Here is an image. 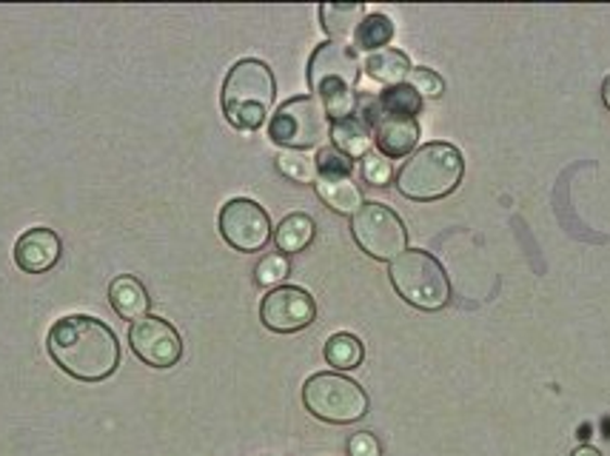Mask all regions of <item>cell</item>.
Segmentation results:
<instances>
[{
	"label": "cell",
	"instance_id": "6da1fadb",
	"mask_svg": "<svg viewBox=\"0 0 610 456\" xmlns=\"http://www.w3.org/2000/svg\"><path fill=\"white\" fill-rule=\"evenodd\" d=\"M47 349L54 365L80 382H103L120 365L115 331L89 314H69L49 328Z\"/></svg>",
	"mask_w": 610,
	"mask_h": 456
},
{
	"label": "cell",
	"instance_id": "7a4b0ae2",
	"mask_svg": "<svg viewBox=\"0 0 610 456\" xmlns=\"http://www.w3.org/2000/svg\"><path fill=\"white\" fill-rule=\"evenodd\" d=\"M359 112L366 114L371 135H374L377 152L389 160L411 157L420 143L422 98L408 86H391L377 98H359Z\"/></svg>",
	"mask_w": 610,
	"mask_h": 456
},
{
	"label": "cell",
	"instance_id": "3957f363",
	"mask_svg": "<svg viewBox=\"0 0 610 456\" xmlns=\"http://www.w3.org/2000/svg\"><path fill=\"white\" fill-rule=\"evenodd\" d=\"M359 75H363V61L352 46L326 40L314 49L312 61H308V86H312L314 98L322 100L331 123L357 112Z\"/></svg>",
	"mask_w": 610,
	"mask_h": 456
},
{
	"label": "cell",
	"instance_id": "277c9868",
	"mask_svg": "<svg viewBox=\"0 0 610 456\" xmlns=\"http://www.w3.org/2000/svg\"><path fill=\"white\" fill-rule=\"evenodd\" d=\"M466 175V160L457 145L425 143L397 172V189L417 203H434L457 191Z\"/></svg>",
	"mask_w": 610,
	"mask_h": 456
},
{
	"label": "cell",
	"instance_id": "5b68a950",
	"mask_svg": "<svg viewBox=\"0 0 610 456\" xmlns=\"http://www.w3.org/2000/svg\"><path fill=\"white\" fill-rule=\"evenodd\" d=\"M275 72L268 63L245 58L234 63L226 75L223 84V114L234 129L254 131L263 123L271 121V109H275Z\"/></svg>",
	"mask_w": 610,
	"mask_h": 456
},
{
	"label": "cell",
	"instance_id": "8992f818",
	"mask_svg": "<svg viewBox=\"0 0 610 456\" xmlns=\"http://www.w3.org/2000/svg\"><path fill=\"white\" fill-rule=\"evenodd\" d=\"M391 286L405 303L420 312H443L450 303V280L443 263L422 249L403 251L389 268Z\"/></svg>",
	"mask_w": 610,
	"mask_h": 456
},
{
	"label": "cell",
	"instance_id": "52a82bcc",
	"mask_svg": "<svg viewBox=\"0 0 610 456\" xmlns=\"http://www.w3.org/2000/svg\"><path fill=\"white\" fill-rule=\"evenodd\" d=\"M303 405L308 414L331 426H352L368 414L366 388L334 371H320L303 385Z\"/></svg>",
	"mask_w": 610,
	"mask_h": 456
},
{
	"label": "cell",
	"instance_id": "ba28073f",
	"mask_svg": "<svg viewBox=\"0 0 610 456\" xmlns=\"http://www.w3.org/2000/svg\"><path fill=\"white\" fill-rule=\"evenodd\" d=\"M268 137L271 143L291 152H305L331 137V117L322 106L320 98L314 94H300V98L285 100L268 121Z\"/></svg>",
	"mask_w": 610,
	"mask_h": 456
},
{
	"label": "cell",
	"instance_id": "9c48e42d",
	"mask_svg": "<svg viewBox=\"0 0 610 456\" xmlns=\"http://www.w3.org/2000/svg\"><path fill=\"white\" fill-rule=\"evenodd\" d=\"M352 235L359 249L380 263H394L403 251H408L403 217L385 203H363L352 217Z\"/></svg>",
	"mask_w": 610,
	"mask_h": 456
},
{
	"label": "cell",
	"instance_id": "30bf717a",
	"mask_svg": "<svg viewBox=\"0 0 610 456\" xmlns=\"http://www.w3.org/2000/svg\"><path fill=\"white\" fill-rule=\"evenodd\" d=\"M217 226H220L223 240L234 251H243V254L263 251L268 245V240H271V235H275L266 208L245 198L229 200V203L223 205Z\"/></svg>",
	"mask_w": 610,
	"mask_h": 456
},
{
	"label": "cell",
	"instance_id": "8fae6325",
	"mask_svg": "<svg viewBox=\"0 0 610 456\" xmlns=\"http://www.w3.org/2000/svg\"><path fill=\"white\" fill-rule=\"evenodd\" d=\"M129 345L140 363L152 368H171L183 357V340L168 319L145 314L129 326Z\"/></svg>",
	"mask_w": 610,
	"mask_h": 456
},
{
	"label": "cell",
	"instance_id": "7c38bea8",
	"mask_svg": "<svg viewBox=\"0 0 610 456\" xmlns=\"http://www.w3.org/2000/svg\"><path fill=\"white\" fill-rule=\"evenodd\" d=\"M259 319L275 334H297L317 319L314 296L297 286H280L271 289L259 303Z\"/></svg>",
	"mask_w": 610,
	"mask_h": 456
},
{
	"label": "cell",
	"instance_id": "4fadbf2b",
	"mask_svg": "<svg viewBox=\"0 0 610 456\" xmlns=\"http://www.w3.org/2000/svg\"><path fill=\"white\" fill-rule=\"evenodd\" d=\"M63 254L61 237L52 228H29L15 243V263L26 274H43L58 266Z\"/></svg>",
	"mask_w": 610,
	"mask_h": 456
},
{
	"label": "cell",
	"instance_id": "5bb4252c",
	"mask_svg": "<svg viewBox=\"0 0 610 456\" xmlns=\"http://www.w3.org/2000/svg\"><path fill=\"white\" fill-rule=\"evenodd\" d=\"M331 145L348 160H363L368 152H374V135H371L366 114L357 109L343 121L331 123Z\"/></svg>",
	"mask_w": 610,
	"mask_h": 456
},
{
	"label": "cell",
	"instance_id": "9a60e30c",
	"mask_svg": "<svg viewBox=\"0 0 610 456\" xmlns=\"http://www.w3.org/2000/svg\"><path fill=\"white\" fill-rule=\"evenodd\" d=\"M366 7L363 3H322L320 7V23L326 35L334 43L352 46L357 43V31L366 21Z\"/></svg>",
	"mask_w": 610,
	"mask_h": 456
},
{
	"label": "cell",
	"instance_id": "2e32d148",
	"mask_svg": "<svg viewBox=\"0 0 610 456\" xmlns=\"http://www.w3.org/2000/svg\"><path fill=\"white\" fill-rule=\"evenodd\" d=\"M314 189H317L320 200L329 205L331 212L343 214V217H354L366 203L352 175H317Z\"/></svg>",
	"mask_w": 610,
	"mask_h": 456
},
{
	"label": "cell",
	"instance_id": "e0dca14e",
	"mask_svg": "<svg viewBox=\"0 0 610 456\" xmlns=\"http://www.w3.org/2000/svg\"><path fill=\"white\" fill-rule=\"evenodd\" d=\"M109 303H112V308H115L123 319L135 322V319L149 314L152 300H149V291H145V286L138 277L120 274V277H115L112 286H109Z\"/></svg>",
	"mask_w": 610,
	"mask_h": 456
},
{
	"label": "cell",
	"instance_id": "ac0fdd59",
	"mask_svg": "<svg viewBox=\"0 0 610 456\" xmlns=\"http://www.w3.org/2000/svg\"><path fill=\"white\" fill-rule=\"evenodd\" d=\"M363 68H366V75L377 84H382L385 89L391 86H403L411 75V61H408V54L399 52V49H380V52H368L363 58Z\"/></svg>",
	"mask_w": 610,
	"mask_h": 456
},
{
	"label": "cell",
	"instance_id": "d6986e66",
	"mask_svg": "<svg viewBox=\"0 0 610 456\" xmlns=\"http://www.w3.org/2000/svg\"><path fill=\"white\" fill-rule=\"evenodd\" d=\"M314 235H317V226H314L312 217L297 212L289 214V217L277 226L275 243L277 249H280V254L289 257V254H300V251L308 249V245L314 243Z\"/></svg>",
	"mask_w": 610,
	"mask_h": 456
},
{
	"label": "cell",
	"instance_id": "ffe728a7",
	"mask_svg": "<svg viewBox=\"0 0 610 456\" xmlns=\"http://www.w3.org/2000/svg\"><path fill=\"white\" fill-rule=\"evenodd\" d=\"M326 363L334 368V371H354L363 365V357H366V349L359 337L354 334H334L329 342H326Z\"/></svg>",
	"mask_w": 610,
	"mask_h": 456
},
{
	"label": "cell",
	"instance_id": "44dd1931",
	"mask_svg": "<svg viewBox=\"0 0 610 456\" xmlns=\"http://www.w3.org/2000/svg\"><path fill=\"white\" fill-rule=\"evenodd\" d=\"M391 38H394V23H391V17L374 12V15H366V21L359 26L354 49H359V52L366 54L380 52V49H389Z\"/></svg>",
	"mask_w": 610,
	"mask_h": 456
},
{
	"label": "cell",
	"instance_id": "7402d4cb",
	"mask_svg": "<svg viewBox=\"0 0 610 456\" xmlns=\"http://www.w3.org/2000/svg\"><path fill=\"white\" fill-rule=\"evenodd\" d=\"M277 168H280V175L294 182H317V157H312V154L282 149L277 154Z\"/></svg>",
	"mask_w": 610,
	"mask_h": 456
},
{
	"label": "cell",
	"instance_id": "603a6c76",
	"mask_svg": "<svg viewBox=\"0 0 610 456\" xmlns=\"http://www.w3.org/2000/svg\"><path fill=\"white\" fill-rule=\"evenodd\" d=\"M289 274V257L280 254V251H275V254H266V257L259 259L257 268H254V280H257V286H263V289H280V282L285 280Z\"/></svg>",
	"mask_w": 610,
	"mask_h": 456
},
{
	"label": "cell",
	"instance_id": "cb8c5ba5",
	"mask_svg": "<svg viewBox=\"0 0 610 456\" xmlns=\"http://www.w3.org/2000/svg\"><path fill=\"white\" fill-rule=\"evenodd\" d=\"M359 175H363V180H366L368 186L382 189V186H389L391 177H394V166H391V160L385 157V154H380L374 149V152H368L366 157H363V163H359Z\"/></svg>",
	"mask_w": 610,
	"mask_h": 456
},
{
	"label": "cell",
	"instance_id": "d4e9b609",
	"mask_svg": "<svg viewBox=\"0 0 610 456\" xmlns=\"http://www.w3.org/2000/svg\"><path fill=\"white\" fill-rule=\"evenodd\" d=\"M405 86L417 91V94H420L422 100L443 98V91H445V80H443V77L436 75L434 68H425V66L411 68V75H408Z\"/></svg>",
	"mask_w": 610,
	"mask_h": 456
},
{
	"label": "cell",
	"instance_id": "484cf974",
	"mask_svg": "<svg viewBox=\"0 0 610 456\" xmlns=\"http://www.w3.org/2000/svg\"><path fill=\"white\" fill-rule=\"evenodd\" d=\"M354 160L345 157L343 152H336L334 145H326L317 154V175H352Z\"/></svg>",
	"mask_w": 610,
	"mask_h": 456
},
{
	"label": "cell",
	"instance_id": "4316f807",
	"mask_svg": "<svg viewBox=\"0 0 610 456\" xmlns=\"http://www.w3.org/2000/svg\"><path fill=\"white\" fill-rule=\"evenodd\" d=\"M348 456H382L380 440L368 431L352 433V440H348Z\"/></svg>",
	"mask_w": 610,
	"mask_h": 456
},
{
	"label": "cell",
	"instance_id": "83f0119b",
	"mask_svg": "<svg viewBox=\"0 0 610 456\" xmlns=\"http://www.w3.org/2000/svg\"><path fill=\"white\" fill-rule=\"evenodd\" d=\"M571 456H602V454H599V451H596V448H590V445H582V448L573 451Z\"/></svg>",
	"mask_w": 610,
	"mask_h": 456
},
{
	"label": "cell",
	"instance_id": "f1b7e54d",
	"mask_svg": "<svg viewBox=\"0 0 610 456\" xmlns=\"http://www.w3.org/2000/svg\"><path fill=\"white\" fill-rule=\"evenodd\" d=\"M602 100H605V106L610 109V75L605 77V84H602Z\"/></svg>",
	"mask_w": 610,
	"mask_h": 456
}]
</instances>
